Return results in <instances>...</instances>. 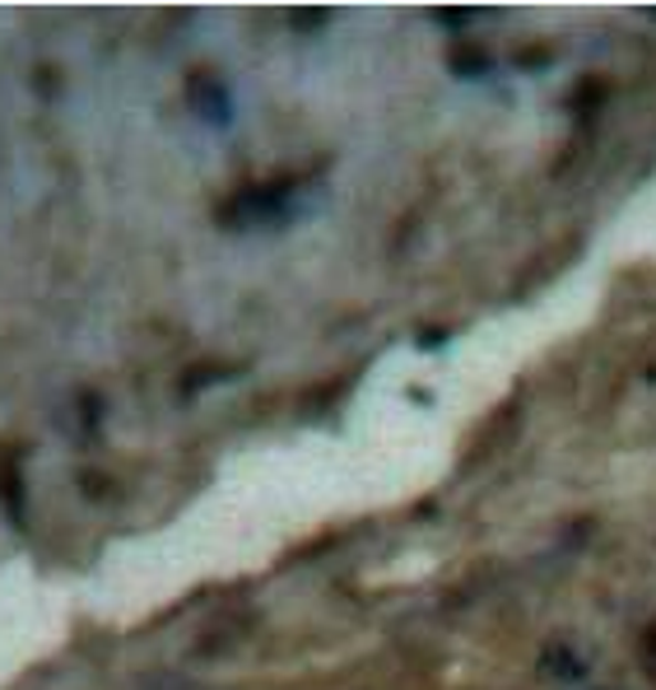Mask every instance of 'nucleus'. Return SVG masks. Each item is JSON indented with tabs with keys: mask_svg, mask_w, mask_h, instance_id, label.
Segmentation results:
<instances>
[{
	"mask_svg": "<svg viewBox=\"0 0 656 690\" xmlns=\"http://www.w3.org/2000/svg\"><path fill=\"white\" fill-rule=\"evenodd\" d=\"M187 107H191L200 122H210V126H229V122H233L229 84H223L219 75H210V71H196V75L187 80Z\"/></svg>",
	"mask_w": 656,
	"mask_h": 690,
	"instance_id": "nucleus-3",
	"label": "nucleus"
},
{
	"mask_svg": "<svg viewBox=\"0 0 656 690\" xmlns=\"http://www.w3.org/2000/svg\"><path fill=\"white\" fill-rule=\"evenodd\" d=\"M312 24H326V10H312V14H293V29H312Z\"/></svg>",
	"mask_w": 656,
	"mask_h": 690,
	"instance_id": "nucleus-9",
	"label": "nucleus"
},
{
	"mask_svg": "<svg viewBox=\"0 0 656 690\" xmlns=\"http://www.w3.org/2000/svg\"><path fill=\"white\" fill-rule=\"evenodd\" d=\"M596 103H605V84L601 80H582V89L573 94V113H592Z\"/></svg>",
	"mask_w": 656,
	"mask_h": 690,
	"instance_id": "nucleus-6",
	"label": "nucleus"
},
{
	"mask_svg": "<svg viewBox=\"0 0 656 690\" xmlns=\"http://www.w3.org/2000/svg\"><path fill=\"white\" fill-rule=\"evenodd\" d=\"M643 662H647V672H656V626L643 630Z\"/></svg>",
	"mask_w": 656,
	"mask_h": 690,
	"instance_id": "nucleus-8",
	"label": "nucleus"
},
{
	"mask_svg": "<svg viewBox=\"0 0 656 690\" xmlns=\"http://www.w3.org/2000/svg\"><path fill=\"white\" fill-rule=\"evenodd\" d=\"M0 504L10 508L14 523H24V462L14 449H0Z\"/></svg>",
	"mask_w": 656,
	"mask_h": 690,
	"instance_id": "nucleus-4",
	"label": "nucleus"
},
{
	"mask_svg": "<svg viewBox=\"0 0 656 690\" xmlns=\"http://www.w3.org/2000/svg\"><path fill=\"white\" fill-rule=\"evenodd\" d=\"M592 667H596V658L582 639H550L535 658V672L550 686H582L586 677H592Z\"/></svg>",
	"mask_w": 656,
	"mask_h": 690,
	"instance_id": "nucleus-2",
	"label": "nucleus"
},
{
	"mask_svg": "<svg viewBox=\"0 0 656 690\" xmlns=\"http://www.w3.org/2000/svg\"><path fill=\"white\" fill-rule=\"evenodd\" d=\"M233 373H238V364H219V360L196 364V369H187V373H183V392H200V388L219 383V378H233Z\"/></svg>",
	"mask_w": 656,
	"mask_h": 690,
	"instance_id": "nucleus-5",
	"label": "nucleus"
},
{
	"mask_svg": "<svg viewBox=\"0 0 656 690\" xmlns=\"http://www.w3.org/2000/svg\"><path fill=\"white\" fill-rule=\"evenodd\" d=\"M485 56H475V52H457V56H451V71H457V75H480L485 71Z\"/></svg>",
	"mask_w": 656,
	"mask_h": 690,
	"instance_id": "nucleus-7",
	"label": "nucleus"
},
{
	"mask_svg": "<svg viewBox=\"0 0 656 690\" xmlns=\"http://www.w3.org/2000/svg\"><path fill=\"white\" fill-rule=\"evenodd\" d=\"M303 202V177H270V183L242 187L219 206V225L229 229H265V225H289Z\"/></svg>",
	"mask_w": 656,
	"mask_h": 690,
	"instance_id": "nucleus-1",
	"label": "nucleus"
}]
</instances>
